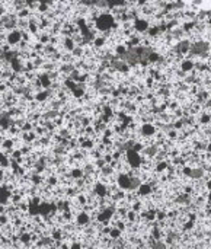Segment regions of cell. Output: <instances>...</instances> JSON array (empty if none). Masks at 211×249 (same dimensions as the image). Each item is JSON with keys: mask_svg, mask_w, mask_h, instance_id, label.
I'll list each match as a JSON object with an SVG mask.
<instances>
[{"mask_svg": "<svg viewBox=\"0 0 211 249\" xmlns=\"http://www.w3.org/2000/svg\"><path fill=\"white\" fill-rule=\"evenodd\" d=\"M135 28H137L138 31H146L148 28L147 22L146 21H137V23H135Z\"/></svg>", "mask_w": 211, "mask_h": 249, "instance_id": "7a4b0ae2", "label": "cell"}, {"mask_svg": "<svg viewBox=\"0 0 211 249\" xmlns=\"http://www.w3.org/2000/svg\"><path fill=\"white\" fill-rule=\"evenodd\" d=\"M9 42L10 44H16V42H19V40H21V32H18V31H13V32H10V35H9Z\"/></svg>", "mask_w": 211, "mask_h": 249, "instance_id": "6da1fadb", "label": "cell"}]
</instances>
